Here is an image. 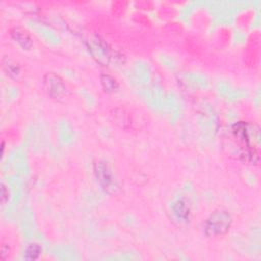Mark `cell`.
<instances>
[{
	"instance_id": "cell-1",
	"label": "cell",
	"mask_w": 261,
	"mask_h": 261,
	"mask_svg": "<svg viewBox=\"0 0 261 261\" xmlns=\"http://www.w3.org/2000/svg\"><path fill=\"white\" fill-rule=\"evenodd\" d=\"M233 218L229 211L217 209L206 218L203 224V230L208 238L223 237L230 230Z\"/></svg>"
},
{
	"instance_id": "cell-2",
	"label": "cell",
	"mask_w": 261,
	"mask_h": 261,
	"mask_svg": "<svg viewBox=\"0 0 261 261\" xmlns=\"http://www.w3.org/2000/svg\"><path fill=\"white\" fill-rule=\"evenodd\" d=\"M94 174L98 184L105 192L115 193L119 189L116 175L106 160L100 159L94 163Z\"/></svg>"
},
{
	"instance_id": "cell-3",
	"label": "cell",
	"mask_w": 261,
	"mask_h": 261,
	"mask_svg": "<svg viewBox=\"0 0 261 261\" xmlns=\"http://www.w3.org/2000/svg\"><path fill=\"white\" fill-rule=\"evenodd\" d=\"M43 86L46 93L53 99H62L67 94V86L64 80L55 72H47L43 76Z\"/></svg>"
},
{
	"instance_id": "cell-4",
	"label": "cell",
	"mask_w": 261,
	"mask_h": 261,
	"mask_svg": "<svg viewBox=\"0 0 261 261\" xmlns=\"http://www.w3.org/2000/svg\"><path fill=\"white\" fill-rule=\"evenodd\" d=\"M88 49L98 62L104 64L108 63L113 53V50L109 47V45L99 37H95L94 39H90L88 41Z\"/></svg>"
},
{
	"instance_id": "cell-5",
	"label": "cell",
	"mask_w": 261,
	"mask_h": 261,
	"mask_svg": "<svg viewBox=\"0 0 261 261\" xmlns=\"http://www.w3.org/2000/svg\"><path fill=\"white\" fill-rule=\"evenodd\" d=\"M10 37L23 50H31L33 47V39L30 32L20 25H14L9 30Z\"/></svg>"
},
{
	"instance_id": "cell-6",
	"label": "cell",
	"mask_w": 261,
	"mask_h": 261,
	"mask_svg": "<svg viewBox=\"0 0 261 261\" xmlns=\"http://www.w3.org/2000/svg\"><path fill=\"white\" fill-rule=\"evenodd\" d=\"M171 210L178 221L188 222L191 218V205L186 198L176 199L171 206Z\"/></svg>"
},
{
	"instance_id": "cell-7",
	"label": "cell",
	"mask_w": 261,
	"mask_h": 261,
	"mask_svg": "<svg viewBox=\"0 0 261 261\" xmlns=\"http://www.w3.org/2000/svg\"><path fill=\"white\" fill-rule=\"evenodd\" d=\"M2 68L6 75L12 80H17L21 74L20 64L8 55L2 58Z\"/></svg>"
},
{
	"instance_id": "cell-8",
	"label": "cell",
	"mask_w": 261,
	"mask_h": 261,
	"mask_svg": "<svg viewBox=\"0 0 261 261\" xmlns=\"http://www.w3.org/2000/svg\"><path fill=\"white\" fill-rule=\"evenodd\" d=\"M100 81H101V85L106 93H114L119 88V84H118L117 80L109 73H102L100 75Z\"/></svg>"
},
{
	"instance_id": "cell-9",
	"label": "cell",
	"mask_w": 261,
	"mask_h": 261,
	"mask_svg": "<svg viewBox=\"0 0 261 261\" xmlns=\"http://www.w3.org/2000/svg\"><path fill=\"white\" fill-rule=\"evenodd\" d=\"M42 254V247L38 243H31L29 244L23 253V258L25 260H37Z\"/></svg>"
},
{
	"instance_id": "cell-10",
	"label": "cell",
	"mask_w": 261,
	"mask_h": 261,
	"mask_svg": "<svg viewBox=\"0 0 261 261\" xmlns=\"http://www.w3.org/2000/svg\"><path fill=\"white\" fill-rule=\"evenodd\" d=\"M1 188H0V198H1V204L4 206L7 202H8V200H9V198H10V192H9V189H8V186L4 182V181H2L1 182V186H0Z\"/></svg>"
},
{
	"instance_id": "cell-11",
	"label": "cell",
	"mask_w": 261,
	"mask_h": 261,
	"mask_svg": "<svg viewBox=\"0 0 261 261\" xmlns=\"http://www.w3.org/2000/svg\"><path fill=\"white\" fill-rule=\"evenodd\" d=\"M10 254V249H9V246L6 245V244H3L1 246V249H0V259L1 260H5L8 258Z\"/></svg>"
}]
</instances>
